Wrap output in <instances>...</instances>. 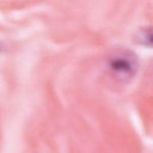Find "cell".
Returning <instances> with one entry per match:
<instances>
[{
    "mask_svg": "<svg viewBox=\"0 0 153 153\" xmlns=\"http://www.w3.org/2000/svg\"><path fill=\"white\" fill-rule=\"evenodd\" d=\"M108 71L120 82H129L139 71V61L129 50H117L108 59Z\"/></svg>",
    "mask_w": 153,
    "mask_h": 153,
    "instance_id": "cell-1",
    "label": "cell"
},
{
    "mask_svg": "<svg viewBox=\"0 0 153 153\" xmlns=\"http://www.w3.org/2000/svg\"><path fill=\"white\" fill-rule=\"evenodd\" d=\"M136 42L141 45L153 48V27L142 29L136 35Z\"/></svg>",
    "mask_w": 153,
    "mask_h": 153,
    "instance_id": "cell-2",
    "label": "cell"
}]
</instances>
